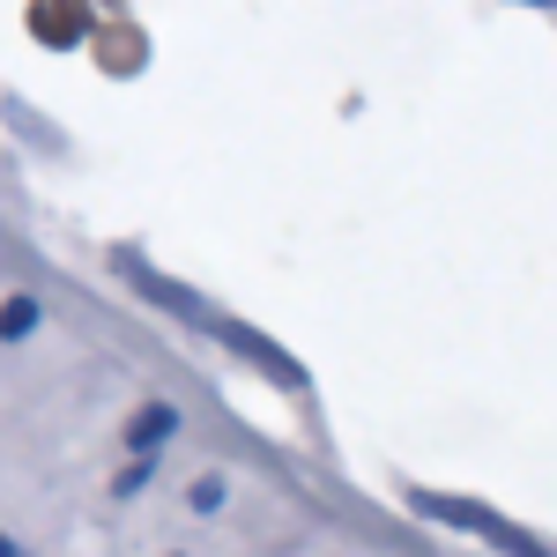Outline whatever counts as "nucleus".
Instances as JSON below:
<instances>
[{
    "label": "nucleus",
    "instance_id": "1",
    "mask_svg": "<svg viewBox=\"0 0 557 557\" xmlns=\"http://www.w3.org/2000/svg\"><path fill=\"white\" fill-rule=\"evenodd\" d=\"M215 335H223L231 349H246V357H253V364L268 372V380H283V386H305V372H298V364H290V357H283L275 343H260L253 327H231V320H215Z\"/></svg>",
    "mask_w": 557,
    "mask_h": 557
},
{
    "label": "nucleus",
    "instance_id": "2",
    "mask_svg": "<svg viewBox=\"0 0 557 557\" xmlns=\"http://www.w3.org/2000/svg\"><path fill=\"white\" fill-rule=\"evenodd\" d=\"M172 424H178V417H172V401H149V409H141V417H134V446H157V438H172Z\"/></svg>",
    "mask_w": 557,
    "mask_h": 557
},
{
    "label": "nucleus",
    "instance_id": "3",
    "mask_svg": "<svg viewBox=\"0 0 557 557\" xmlns=\"http://www.w3.org/2000/svg\"><path fill=\"white\" fill-rule=\"evenodd\" d=\"M30 327H38V305H30V298H15L8 312H0V335H8V343H15V335H30Z\"/></svg>",
    "mask_w": 557,
    "mask_h": 557
},
{
    "label": "nucleus",
    "instance_id": "4",
    "mask_svg": "<svg viewBox=\"0 0 557 557\" xmlns=\"http://www.w3.org/2000/svg\"><path fill=\"white\" fill-rule=\"evenodd\" d=\"M0 557H15V550H8V543H0Z\"/></svg>",
    "mask_w": 557,
    "mask_h": 557
}]
</instances>
